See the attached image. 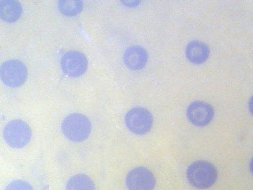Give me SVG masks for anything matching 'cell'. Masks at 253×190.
<instances>
[{
	"mask_svg": "<svg viewBox=\"0 0 253 190\" xmlns=\"http://www.w3.org/2000/svg\"><path fill=\"white\" fill-rule=\"evenodd\" d=\"M61 130L68 140L74 142H81L89 136L91 125L85 115L80 113H73L63 119Z\"/></svg>",
	"mask_w": 253,
	"mask_h": 190,
	"instance_id": "6da1fadb",
	"label": "cell"
},
{
	"mask_svg": "<svg viewBox=\"0 0 253 190\" xmlns=\"http://www.w3.org/2000/svg\"><path fill=\"white\" fill-rule=\"evenodd\" d=\"M187 177L193 187L199 189L211 187L215 182L217 172L211 163L198 160L192 163L187 170Z\"/></svg>",
	"mask_w": 253,
	"mask_h": 190,
	"instance_id": "7a4b0ae2",
	"label": "cell"
},
{
	"mask_svg": "<svg viewBox=\"0 0 253 190\" xmlns=\"http://www.w3.org/2000/svg\"><path fill=\"white\" fill-rule=\"evenodd\" d=\"M2 135L8 145L14 148H20L26 145L30 141L32 131L25 121L14 119L5 125Z\"/></svg>",
	"mask_w": 253,
	"mask_h": 190,
	"instance_id": "3957f363",
	"label": "cell"
},
{
	"mask_svg": "<svg viewBox=\"0 0 253 190\" xmlns=\"http://www.w3.org/2000/svg\"><path fill=\"white\" fill-rule=\"evenodd\" d=\"M28 71L25 64L18 59L4 61L0 66V78L7 86L17 88L26 81Z\"/></svg>",
	"mask_w": 253,
	"mask_h": 190,
	"instance_id": "277c9868",
	"label": "cell"
},
{
	"mask_svg": "<svg viewBox=\"0 0 253 190\" xmlns=\"http://www.w3.org/2000/svg\"><path fill=\"white\" fill-rule=\"evenodd\" d=\"M127 128L133 133L142 135L147 133L153 125V117L150 112L142 107L129 109L125 117Z\"/></svg>",
	"mask_w": 253,
	"mask_h": 190,
	"instance_id": "5b68a950",
	"label": "cell"
},
{
	"mask_svg": "<svg viewBox=\"0 0 253 190\" xmlns=\"http://www.w3.org/2000/svg\"><path fill=\"white\" fill-rule=\"evenodd\" d=\"M88 65L85 55L77 50H70L65 52L60 60V66L63 72L71 77H78L85 73Z\"/></svg>",
	"mask_w": 253,
	"mask_h": 190,
	"instance_id": "8992f818",
	"label": "cell"
},
{
	"mask_svg": "<svg viewBox=\"0 0 253 190\" xmlns=\"http://www.w3.org/2000/svg\"><path fill=\"white\" fill-rule=\"evenodd\" d=\"M126 183L128 190H153L156 181L154 175L148 169L138 167L128 172Z\"/></svg>",
	"mask_w": 253,
	"mask_h": 190,
	"instance_id": "52a82bcc",
	"label": "cell"
},
{
	"mask_svg": "<svg viewBox=\"0 0 253 190\" xmlns=\"http://www.w3.org/2000/svg\"><path fill=\"white\" fill-rule=\"evenodd\" d=\"M187 116L193 125L203 127L209 124L214 116L213 107L209 103L202 101L192 102L187 109Z\"/></svg>",
	"mask_w": 253,
	"mask_h": 190,
	"instance_id": "ba28073f",
	"label": "cell"
},
{
	"mask_svg": "<svg viewBox=\"0 0 253 190\" xmlns=\"http://www.w3.org/2000/svg\"><path fill=\"white\" fill-rule=\"evenodd\" d=\"M123 59L125 65L129 69L139 70L145 65L148 60V54L143 47L133 46L125 50Z\"/></svg>",
	"mask_w": 253,
	"mask_h": 190,
	"instance_id": "9c48e42d",
	"label": "cell"
},
{
	"mask_svg": "<svg viewBox=\"0 0 253 190\" xmlns=\"http://www.w3.org/2000/svg\"><path fill=\"white\" fill-rule=\"evenodd\" d=\"M209 54L208 46L199 41H192L186 47V56L188 60L194 64L203 63L208 59Z\"/></svg>",
	"mask_w": 253,
	"mask_h": 190,
	"instance_id": "30bf717a",
	"label": "cell"
},
{
	"mask_svg": "<svg viewBox=\"0 0 253 190\" xmlns=\"http://www.w3.org/2000/svg\"><path fill=\"white\" fill-rule=\"evenodd\" d=\"M22 7L17 0L0 1V18L8 23L16 21L21 15Z\"/></svg>",
	"mask_w": 253,
	"mask_h": 190,
	"instance_id": "8fae6325",
	"label": "cell"
},
{
	"mask_svg": "<svg viewBox=\"0 0 253 190\" xmlns=\"http://www.w3.org/2000/svg\"><path fill=\"white\" fill-rule=\"evenodd\" d=\"M94 185L87 175L79 174L72 176L68 181L66 190H94Z\"/></svg>",
	"mask_w": 253,
	"mask_h": 190,
	"instance_id": "7c38bea8",
	"label": "cell"
},
{
	"mask_svg": "<svg viewBox=\"0 0 253 190\" xmlns=\"http://www.w3.org/2000/svg\"><path fill=\"white\" fill-rule=\"evenodd\" d=\"M59 9L64 15L72 16L79 14L83 7V2L79 0H60Z\"/></svg>",
	"mask_w": 253,
	"mask_h": 190,
	"instance_id": "4fadbf2b",
	"label": "cell"
},
{
	"mask_svg": "<svg viewBox=\"0 0 253 190\" xmlns=\"http://www.w3.org/2000/svg\"><path fill=\"white\" fill-rule=\"evenodd\" d=\"M4 190H34L32 186L27 182L16 180L10 182Z\"/></svg>",
	"mask_w": 253,
	"mask_h": 190,
	"instance_id": "5bb4252c",
	"label": "cell"
},
{
	"mask_svg": "<svg viewBox=\"0 0 253 190\" xmlns=\"http://www.w3.org/2000/svg\"><path fill=\"white\" fill-rule=\"evenodd\" d=\"M123 3L127 6H134L138 4V0H121Z\"/></svg>",
	"mask_w": 253,
	"mask_h": 190,
	"instance_id": "9a60e30c",
	"label": "cell"
}]
</instances>
